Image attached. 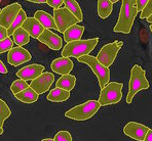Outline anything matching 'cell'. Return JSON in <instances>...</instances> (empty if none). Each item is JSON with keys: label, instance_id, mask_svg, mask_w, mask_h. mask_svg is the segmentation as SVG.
I'll return each mask as SVG.
<instances>
[{"label": "cell", "instance_id": "cell-6", "mask_svg": "<svg viewBox=\"0 0 152 141\" xmlns=\"http://www.w3.org/2000/svg\"><path fill=\"white\" fill-rule=\"evenodd\" d=\"M122 87L124 85L121 83L109 82L104 88H102L99 96V102L101 106L118 103L122 98Z\"/></svg>", "mask_w": 152, "mask_h": 141}, {"label": "cell", "instance_id": "cell-16", "mask_svg": "<svg viewBox=\"0 0 152 141\" xmlns=\"http://www.w3.org/2000/svg\"><path fill=\"white\" fill-rule=\"evenodd\" d=\"M22 27L29 33V35H30L31 37L35 38V39H38L39 36L43 33L44 30H45L44 27L42 26L35 17H27L25 23L23 24Z\"/></svg>", "mask_w": 152, "mask_h": 141}, {"label": "cell", "instance_id": "cell-9", "mask_svg": "<svg viewBox=\"0 0 152 141\" xmlns=\"http://www.w3.org/2000/svg\"><path fill=\"white\" fill-rule=\"evenodd\" d=\"M22 10V5L20 3H12L4 7L0 12V26L8 29L17 19L18 14Z\"/></svg>", "mask_w": 152, "mask_h": 141}, {"label": "cell", "instance_id": "cell-11", "mask_svg": "<svg viewBox=\"0 0 152 141\" xmlns=\"http://www.w3.org/2000/svg\"><path fill=\"white\" fill-rule=\"evenodd\" d=\"M148 131L149 128L147 126L136 122L127 123L124 128V133L126 136H129V137L133 138V139L137 141H144Z\"/></svg>", "mask_w": 152, "mask_h": 141}, {"label": "cell", "instance_id": "cell-18", "mask_svg": "<svg viewBox=\"0 0 152 141\" xmlns=\"http://www.w3.org/2000/svg\"><path fill=\"white\" fill-rule=\"evenodd\" d=\"M83 32H84V27L78 26V25L76 24L65 31L64 40L67 43L72 42V41H77V40H81L80 38L83 35Z\"/></svg>", "mask_w": 152, "mask_h": 141}, {"label": "cell", "instance_id": "cell-24", "mask_svg": "<svg viewBox=\"0 0 152 141\" xmlns=\"http://www.w3.org/2000/svg\"><path fill=\"white\" fill-rule=\"evenodd\" d=\"M64 5L67 9L70 10V12L79 20V22H82V20H83L82 10L76 0H64Z\"/></svg>", "mask_w": 152, "mask_h": 141}, {"label": "cell", "instance_id": "cell-7", "mask_svg": "<svg viewBox=\"0 0 152 141\" xmlns=\"http://www.w3.org/2000/svg\"><path fill=\"white\" fill-rule=\"evenodd\" d=\"M122 46H124V42L122 41H115L112 42V43L106 44L99 51V53L97 55V59L101 62L103 66L109 68L114 62V60H115L116 56H117L118 52H119Z\"/></svg>", "mask_w": 152, "mask_h": 141}, {"label": "cell", "instance_id": "cell-37", "mask_svg": "<svg viewBox=\"0 0 152 141\" xmlns=\"http://www.w3.org/2000/svg\"><path fill=\"white\" fill-rule=\"evenodd\" d=\"M147 22H148V23H150V24H152V14L150 15V17H147Z\"/></svg>", "mask_w": 152, "mask_h": 141}, {"label": "cell", "instance_id": "cell-27", "mask_svg": "<svg viewBox=\"0 0 152 141\" xmlns=\"http://www.w3.org/2000/svg\"><path fill=\"white\" fill-rule=\"evenodd\" d=\"M29 86H30V85H28V83H27L25 80L19 79V80H15V81L12 84V86H10V90H12V92L15 95V94L22 92L23 90L27 89Z\"/></svg>", "mask_w": 152, "mask_h": 141}, {"label": "cell", "instance_id": "cell-14", "mask_svg": "<svg viewBox=\"0 0 152 141\" xmlns=\"http://www.w3.org/2000/svg\"><path fill=\"white\" fill-rule=\"evenodd\" d=\"M38 40L41 43L48 46L53 50H59L63 46V40H62V38L60 36H58L57 34H55V33H53L48 29H45L43 31V33L39 36Z\"/></svg>", "mask_w": 152, "mask_h": 141}, {"label": "cell", "instance_id": "cell-36", "mask_svg": "<svg viewBox=\"0 0 152 141\" xmlns=\"http://www.w3.org/2000/svg\"><path fill=\"white\" fill-rule=\"evenodd\" d=\"M29 2H33V3H46L48 0H27Z\"/></svg>", "mask_w": 152, "mask_h": 141}, {"label": "cell", "instance_id": "cell-31", "mask_svg": "<svg viewBox=\"0 0 152 141\" xmlns=\"http://www.w3.org/2000/svg\"><path fill=\"white\" fill-rule=\"evenodd\" d=\"M46 3L53 9H58V8H61V6L64 4V0H48Z\"/></svg>", "mask_w": 152, "mask_h": 141}, {"label": "cell", "instance_id": "cell-4", "mask_svg": "<svg viewBox=\"0 0 152 141\" xmlns=\"http://www.w3.org/2000/svg\"><path fill=\"white\" fill-rule=\"evenodd\" d=\"M100 104L99 100H88L82 104H78L68 111L65 113V117L75 121H86L96 115L99 111Z\"/></svg>", "mask_w": 152, "mask_h": 141}, {"label": "cell", "instance_id": "cell-30", "mask_svg": "<svg viewBox=\"0 0 152 141\" xmlns=\"http://www.w3.org/2000/svg\"><path fill=\"white\" fill-rule=\"evenodd\" d=\"M151 14H152V0H149L147 5L145 6L144 9H143L140 13V19L141 20L147 19V17H150Z\"/></svg>", "mask_w": 152, "mask_h": 141}, {"label": "cell", "instance_id": "cell-28", "mask_svg": "<svg viewBox=\"0 0 152 141\" xmlns=\"http://www.w3.org/2000/svg\"><path fill=\"white\" fill-rule=\"evenodd\" d=\"M12 45H13V40L10 39V37H7L4 40H1L0 41V54L6 52V51H10L12 48Z\"/></svg>", "mask_w": 152, "mask_h": 141}, {"label": "cell", "instance_id": "cell-22", "mask_svg": "<svg viewBox=\"0 0 152 141\" xmlns=\"http://www.w3.org/2000/svg\"><path fill=\"white\" fill-rule=\"evenodd\" d=\"M12 40L18 46H24L30 41V35L25 29H23V27H21L12 34Z\"/></svg>", "mask_w": 152, "mask_h": 141}, {"label": "cell", "instance_id": "cell-3", "mask_svg": "<svg viewBox=\"0 0 152 141\" xmlns=\"http://www.w3.org/2000/svg\"><path fill=\"white\" fill-rule=\"evenodd\" d=\"M150 87L148 80L146 79V74L145 71L140 67L139 64H135L131 71V79L129 84V93L126 96V102L132 103L134 96L139 91L148 89Z\"/></svg>", "mask_w": 152, "mask_h": 141}, {"label": "cell", "instance_id": "cell-5", "mask_svg": "<svg viewBox=\"0 0 152 141\" xmlns=\"http://www.w3.org/2000/svg\"><path fill=\"white\" fill-rule=\"evenodd\" d=\"M77 59L79 62H83V64H88L89 68L93 70L94 74L97 76L101 89L104 88L108 84L109 80H110V70L107 67L103 66L101 62L97 59V57H94L91 55H84V56H81Z\"/></svg>", "mask_w": 152, "mask_h": 141}, {"label": "cell", "instance_id": "cell-32", "mask_svg": "<svg viewBox=\"0 0 152 141\" xmlns=\"http://www.w3.org/2000/svg\"><path fill=\"white\" fill-rule=\"evenodd\" d=\"M7 37H10V36H8L7 29L4 28V27H2V26H0V41H1V40L6 39Z\"/></svg>", "mask_w": 152, "mask_h": 141}, {"label": "cell", "instance_id": "cell-33", "mask_svg": "<svg viewBox=\"0 0 152 141\" xmlns=\"http://www.w3.org/2000/svg\"><path fill=\"white\" fill-rule=\"evenodd\" d=\"M137 1V6H138V10H141L142 12L144 9V7L147 5L149 0H136Z\"/></svg>", "mask_w": 152, "mask_h": 141}, {"label": "cell", "instance_id": "cell-38", "mask_svg": "<svg viewBox=\"0 0 152 141\" xmlns=\"http://www.w3.org/2000/svg\"><path fill=\"white\" fill-rule=\"evenodd\" d=\"M41 141H55V139H51V138H45V139H42Z\"/></svg>", "mask_w": 152, "mask_h": 141}, {"label": "cell", "instance_id": "cell-41", "mask_svg": "<svg viewBox=\"0 0 152 141\" xmlns=\"http://www.w3.org/2000/svg\"><path fill=\"white\" fill-rule=\"evenodd\" d=\"M150 30H151V33H152V26H150Z\"/></svg>", "mask_w": 152, "mask_h": 141}, {"label": "cell", "instance_id": "cell-29", "mask_svg": "<svg viewBox=\"0 0 152 141\" xmlns=\"http://www.w3.org/2000/svg\"><path fill=\"white\" fill-rule=\"evenodd\" d=\"M53 139L55 141H72V136L68 131H59Z\"/></svg>", "mask_w": 152, "mask_h": 141}, {"label": "cell", "instance_id": "cell-2", "mask_svg": "<svg viewBox=\"0 0 152 141\" xmlns=\"http://www.w3.org/2000/svg\"><path fill=\"white\" fill-rule=\"evenodd\" d=\"M99 42V38H91L88 40H77L67 43L64 46L62 55L64 57H76L79 59L84 55H88L95 49Z\"/></svg>", "mask_w": 152, "mask_h": 141}, {"label": "cell", "instance_id": "cell-10", "mask_svg": "<svg viewBox=\"0 0 152 141\" xmlns=\"http://www.w3.org/2000/svg\"><path fill=\"white\" fill-rule=\"evenodd\" d=\"M32 59V55L30 54L27 49L23 48L22 46L12 47L7 54V61L13 67H18L20 64L27 62Z\"/></svg>", "mask_w": 152, "mask_h": 141}, {"label": "cell", "instance_id": "cell-20", "mask_svg": "<svg viewBox=\"0 0 152 141\" xmlns=\"http://www.w3.org/2000/svg\"><path fill=\"white\" fill-rule=\"evenodd\" d=\"M70 97V91L64 90L61 88H55L48 93V100L51 102H64Z\"/></svg>", "mask_w": 152, "mask_h": 141}, {"label": "cell", "instance_id": "cell-13", "mask_svg": "<svg viewBox=\"0 0 152 141\" xmlns=\"http://www.w3.org/2000/svg\"><path fill=\"white\" fill-rule=\"evenodd\" d=\"M44 67L41 64H30V66H27L25 68L21 69L17 72V77H19L20 79H23L25 81H33L36 78L39 77L41 74H43Z\"/></svg>", "mask_w": 152, "mask_h": 141}, {"label": "cell", "instance_id": "cell-1", "mask_svg": "<svg viewBox=\"0 0 152 141\" xmlns=\"http://www.w3.org/2000/svg\"><path fill=\"white\" fill-rule=\"evenodd\" d=\"M138 6L136 0H122L119 17L117 24L115 25L113 31L116 33L129 34L135 22L136 15L138 14Z\"/></svg>", "mask_w": 152, "mask_h": 141}, {"label": "cell", "instance_id": "cell-26", "mask_svg": "<svg viewBox=\"0 0 152 141\" xmlns=\"http://www.w3.org/2000/svg\"><path fill=\"white\" fill-rule=\"evenodd\" d=\"M10 115H12V111H10V108L6 104V102L0 99V127L1 128H3L4 122L10 117Z\"/></svg>", "mask_w": 152, "mask_h": 141}, {"label": "cell", "instance_id": "cell-21", "mask_svg": "<svg viewBox=\"0 0 152 141\" xmlns=\"http://www.w3.org/2000/svg\"><path fill=\"white\" fill-rule=\"evenodd\" d=\"M75 84H76L75 76L68 74V75H63L58 80V82L56 83V87L64 89V90L67 91H71L75 87Z\"/></svg>", "mask_w": 152, "mask_h": 141}, {"label": "cell", "instance_id": "cell-15", "mask_svg": "<svg viewBox=\"0 0 152 141\" xmlns=\"http://www.w3.org/2000/svg\"><path fill=\"white\" fill-rule=\"evenodd\" d=\"M73 67L74 64L69 57H59V59H56L51 62L50 68L55 73L60 74V75H68L70 74V72L73 70Z\"/></svg>", "mask_w": 152, "mask_h": 141}, {"label": "cell", "instance_id": "cell-12", "mask_svg": "<svg viewBox=\"0 0 152 141\" xmlns=\"http://www.w3.org/2000/svg\"><path fill=\"white\" fill-rule=\"evenodd\" d=\"M53 81H55V76L51 73H43L36 78L35 80H33L30 84V87L34 91L39 94H43L50 89V87L53 85Z\"/></svg>", "mask_w": 152, "mask_h": 141}, {"label": "cell", "instance_id": "cell-42", "mask_svg": "<svg viewBox=\"0 0 152 141\" xmlns=\"http://www.w3.org/2000/svg\"><path fill=\"white\" fill-rule=\"evenodd\" d=\"M0 3H1V0H0ZM0 12H1V9H0Z\"/></svg>", "mask_w": 152, "mask_h": 141}, {"label": "cell", "instance_id": "cell-19", "mask_svg": "<svg viewBox=\"0 0 152 141\" xmlns=\"http://www.w3.org/2000/svg\"><path fill=\"white\" fill-rule=\"evenodd\" d=\"M38 96H39V94L29 86L28 88L23 90L22 92L15 94V97L20 101L24 102V103H34L38 100Z\"/></svg>", "mask_w": 152, "mask_h": 141}, {"label": "cell", "instance_id": "cell-25", "mask_svg": "<svg viewBox=\"0 0 152 141\" xmlns=\"http://www.w3.org/2000/svg\"><path fill=\"white\" fill-rule=\"evenodd\" d=\"M26 20H27V13L22 9L19 14H18L17 19L15 20V22L12 23V25L7 29L8 36H12V34L15 33V30H18V29L21 28V27L23 26V24L25 23Z\"/></svg>", "mask_w": 152, "mask_h": 141}, {"label": "cell", "instance_id": "cell-40", "mask_svg": "<svg viewBox=\"0 0 152 141\" xmlns=\"http://www.w3.org/2000/svg\"><path fill=\"white\" fill-rule=\"evenodd\" d=\"M110 1L112 2V3H116V2H118L119 0H110Z\"/></svg>", "mask_w": 152, "mask_h": 141}, {"label": "cell", "instance_id": "cell-39", "mask_svg": "<svg viewBox=\"0 0 152 141\" xmlns=\"http://www.w3.org/2000/svg\"><path fill=\"white\" fill-rule=\"evenodd\" d=\"M2 134H3V129L0 127V135H2Z\"/></svg>", "mask_w": 152, "mask_h": 141}, {"label": "cell", "instance_id": "cell-8", "mask_svg": "<svg viewBox=\"0 0 152 141\" xmlns=\"http://www.w3.org/2000/svg\"><path fill=\"white\" fill-rule=\"evenodd\" d=\"M53 19H55L56 25H57L58 31L63 34L67 29L74 26L79 22V20L66 7L53 9Z\"/></svg>", "mask_w": 152, "mask_h": 141}, {"label": "cell", "instance_id": "cell-35", "mask_svg": "<svg viewBox=\"0 0 152 141\" xmlns=\"http://www.w3.org/2000/svg\"><path fill=\"white\" fill-rule=\"evenodd\" d=\"M144 141H152V129H149V131L147 132Z\"/></svg>", "mask_w": 152, "mask_h": 141}, {"label": "cell", "instance_id": "cell-23", "mask_svg": "<svg viewBox=\"0 0 152 141\" xmlns=\"http://www.w3.org/2000/svg\"><path fill=\"white\" fill-rule=\"evenodd\" d=\"M113 10V3L110 0H98V14L101 19H106Z\"/></svg>", "mask_w": 152, "mask_h": 141}, {"label": "cell", "instance_id": "cell-17", "mask_svg": "<svg viewBox=\"0 0 152 141\" xmlns=\"http://www.w3.org/2000/svg\"><path fill=\"white\" fill-rule=\"evenodd\" d=\"M34 17L44 27V29H48V30L50 29H56V30H58L55 19L50 13L43 12V10H37L34 13Z\"/></svg>", "mask_w": 152, "mask_h": 141}, {"label": "cell", "instance_id": "cell-34", "mask_svg": "<svg viewBox=\"0 0 152 141\" xmlns=\"http://www.w3.org/2000/svg\"><path fill=\"white\" fill-rule=\"evenodd\" d=\"M7 69H6V67L4 66L3 62L0 60V74H7Z\"/></svg>", "mask_w": 152, "mask_h": 141}]
</instances>
